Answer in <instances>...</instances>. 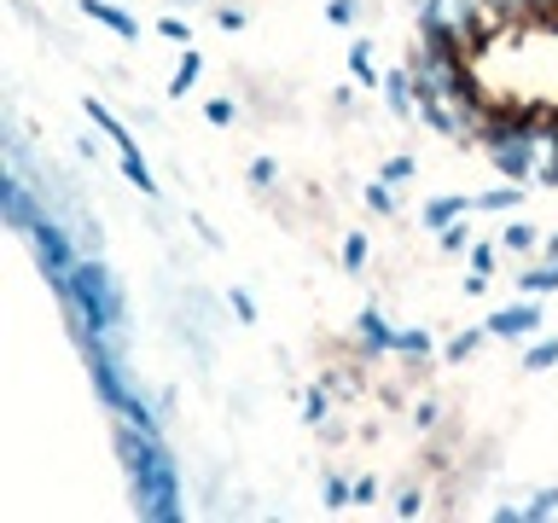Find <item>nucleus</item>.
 I'll return each mask as SVG.
<instances>
[{"label":"nucleus","mask_w":558,"mask_h":523,"mask_svg":"<svg viewBox=\"0 0 558 523\" xmlns=\"http://www.w3.org/2000/svg\"><path fill=\"white\" fill-rule=\"evenodd\" d=\"M547 366H558V338L530 343V355H523V373H547Z\"/></svg>","instance_id":"17"},{"label":"nucleus","mask_w":558,"mask_h":523,"mask_svg":"<svg viewBox=\"0 0 558 523\" xmlns=\"http://www.w3.org/2000/svg\"><path fill=\"white\" fill-rule=\"evenodd\" d=\"M355 338L373 349V355H396V331H390V320H384L378 308H366L361 320H355Z\"/></svg>","instance_id":"7"},{"label":"nucleus","mask_w":558,"mask_h":523,"mask_svg":"<svg viewBox=\"0 0 558 523\" xmlns=\"http://www.w3.org/2000/svg\"><path fill=\"white\" fill-rule=\"evenodd\" d=\"M326 413H331V390H308L303 418H308V425H326Z\"/></svg>","instance_id":"24"},{"label":"nucleus","mask_w":558,"mask_h":523,"mask_svg":"<svg viewBox=\"0 0 558 523\" xmlns=\"http://www.w3.org/2000/svg\"><path fill=\"white\" fill-rule=\"evenodd\" d=\"M204 117H209V122H233V105H227V99H209Z\"/></svg>","instance_id":"35"},{"label":"nucleus","mask_w":558,"mask_h":523,"mask_svg":"<svg viewBox=\"0 0 558 523\" xmlns=\"http://www.w3.org/2000/svg\"><path fill=\"white\" fill-rule=\"evenodd\" d=\"M518 285H523V296L558 291V256H547V262H541V268H523V273H518Z\"/></svg>","instance_id":"12"},{"label":"nucleus","mask_w":558,"mask_h":523,"mask_svg":"<svg viewBox=\"0 0 558 523\" xmlns=\"http://www.w3.org/2000/svg\"><path fill=\"white\" fill-rule=\"evenodd\" d=\"M547 186H558V163H553V174H547Z\"/></svg>","instance_id":"38"},{"label":"nucleus","mask_w":558,"mask_h":523,"mask_svg":"<svg viewBox=\"0 0 558 523\" xmlns=\"http://www.w3.org/2000/svg\"><path fill=\"white\" fill-rule=\"evenodd\" d=\"M425 512V495H418V488H401L396 495V518H418Z\"/></svg>","instance_id":"28"},{"label":"nucleus","mask_w":558,"mask_h":523,"mask_svg":"<svg viewBox=\"0 0 558 523\" xmlns=\"http://www.w3.org/2000/svg\"><path fill=\"white\" fill-rule=\"evenodd\" d=\"M373 500H378V483H373V477L355 483V506H373Z\"/></svg>","instance_id":"36"},{"label":"nucleus","mask_w":558,"mask_h":523,"mask_svg":"<svg viewBox=\"0 0 558 523\" xmlns=\"http://www.w3.org/2000/svg\"><path fill=\"white\" fill-rule=\"evenodd\" d=\"M408 70H413L418 94H465V87H477L465 70V52L453 41H442V35H430V29L408 47Z\"/></svg>","instance_id":"2"},{"label":"nucleus","mask_w":558,"mask_h":523,"mask_svg":"<svg viewBox=\"0 0 558 523\" xmlns=\"http://www.w3.org/2000/svg\"><path fill=\"white\" fill-rule=\"evenodd\" d=\"M320 500H326V512H343V506H355V483H343V477H326Z\"/></svg>","instance_id":"16"},{"label":"nucleus","mask_w":558,"mask_h":523,"mask_svg":"<svg viewBox=\"0 0 558 523\" xmlns=\"http://www.w3.org/2000/svg\"><path fill=\"white\" fill-rule=\"evenodd\" d=\"M117 448L129 460V477H134V512L140 518H157V523H174L181 518V477H174V460L163 453L151 430H140L122 418L117 425Z\"/></svg>","instance_id":"1"},{"label":"nucleus","mask_w":558,"mask_h":523,"mask_svg":"<svg viewBox=\"0 0 558 523\" xmlns=\"http://www.w3.org/2000/svg\"><path fill=\"white\" fill-rule=\"evenodd\" d=\"M87 117H94V129H105V134H111V139H117V146H122V157H129V151H134V139H129V129H122V122H117L111 111H105V105H99L94 94H87Z\"/></svg>","instance_id":"13"},{"label":"nucleus","mask_w":558,"mask_h":523,"mask_svg":"<svg viewBox=\"0 0 558 523\" xmlns=\"http://www.w3.org/2000/svg\"><path fill=\"white\" fill-rule=\"evenodd\" d=\"M279 181V169H274V157H256V163H251V186H262V192H268Z\"/></svg>","instance_id":"30"},{"label":"nucleus","mask_w":558,"mask_h":523,"mask_svg":"<svg viewBox=\"0 0 558 523\" xmlns=\"http://www.w3.org/2000/svg\"><path fill=\"white\" fill-rule=\"evenodd\" d=\"M122 174H129V181H134L140 192H157V181H151V169H146V157H140V151L122 157Z\"/></svg>","instance_id":"21"},{"label":"nucleus","mask_w":558,"mask_h":523,"mask_svg":"<svg viewBox=\"0 0 558 523\" xmlns=\"http://www.w3.org/2000/svg\"><path fill=\"white\" fill-rule=\"evenodd\" d=\"M233 320H244V326L256 320V303H251V291H233Z\"/></svg>","instance_id":"33"},{"label":"nucleus","mask_w":558,"mask_h":523,"mask_svg":"<svg viewBox=\"0 0 558 523\" xmlns=\"http://www.w3.org/2000/svg\"><path fill=\"white\" fill-rule=\"evenodd\" d=\"M174 7H192V0H174Z\"/></svg>","instance_id":"39"},{"label":"nucleus","mask_w":558,"mask_h":523,"mask_svg":"<svg viewBox=\"0 0 558 523\" xmlns=\"http://www.w3.org/2000/svg\"><path fill=\"white\" fill-rule=\"evenodd\" d=\"M518 204H523V186H518V181L488 186L483 198H471V209H488V216H506V209H518Z\"/></svg>","instance_id":"10"},{"label":"nucleus","mask_w":558,"mask_h":523,"mask_svg":"<svg viewBox=\"0 0 558 523\" xmlns=\"http://www.w3.org/2000/svg\"><path fill=\"white\" fill-rule=\"evenodd\" d=\"M500 251H535V227L530 221H506V233H500Z\"/></svg>","instance_id":"15"},{"label":"nucleus","mask_w":558,"mask_h":523,"mask_svg":"<svg viewBox=\"0 0 558 523\" xmlns=\"http://www.w3.org/2000/svg\"><path fill=\"white\" fill-rule=\"evenodd\" d=\"M349 70H355V82H366V87L384 82L378 64H373V41H355V47H349Z\"/></svg>","instance_id":"14"},{"label":"nucleus","mask_w":558,"mask_h":523,"mask_svg":"<svg viewBox=\"0 0 558 523\" xmlns=\"http://www.w3.org/2000/svg\"><path fill=\"white\" fill-rule=\"evenodd\" d=\"M547 256H558V233H553V239H547Z\"/></svg>","instance_id":"37"},{"label":"nucleus","mask_w":558,"mask_h":523,"mask_svg":"<svg viewBox=\"0 0 558 523\" xmlns=\"http://www.w3.org/2000/svg\"><path fill=\"white\" fill-rule=\"evenodd\" d=\"M553 518H558V488H547V495H535L523 506V523H553Z\"/></svg>","instance_id":"18"},{"label":"nucleus","mask_w":558,"mask_h":523,"mask_svg":"<svg viewBox=\"0 0 558 523\" xmlns=\"http://www.w3.org/2000/svg\"><path fill=\"white\" fill-rule=\"evenodd\" d=\"M477 343H483V331H460V338L448 343V361H471V355H477Z\"/></svg>","instance_id":"25"},{"label":"nucleus","mask_w":558,"mask_h":523,"mask_svg":"<svg viewBox=\"0 0 558 523\" xmlns=\"http://www.w3.org/2000/svg\"><path fill=\"white\" fill-rule=\"evenodd\" d=\"M82 12L94 17V24H105L111 35H140V24H134V17L122 12V7H111V0H82Z\"/></svg>","instance_id":"9"},{"label":"nucleus","mask_w":558,"mask_h":523,"mask_svg":"<svg viewBox=\"0 0 558 523\" xmlns=\"http://www.w3.org/2000/svg\"><path fill=\"white\" fill-rule=\"evenodd\" d=\"M471 216V198H430L425 209H418V227H430V233H442L448 221Z\"/></svg>","instance_id":"8"},{"label":"nucleus","mask_w":558,"mask_h":523,"mask_svg":"<svg viewBox=\"0 0 558 523\" xmlns=\"http://www.w3.org/2000/svg\"><path fill=\"white\" fill-rule=\"evenodd\" d=\"M216 24H221L227 35H239V29H244V12H239V7H221V12H216Z\"/></svg>","instance_id":"34"},{"label":"nucleus","mask_w":558,"mask_h":523,"mask_svg":"<svg viewBox=\"0 0 558 523\" xmlns=\"http://www.w3.org/2000/svg\"><path fill=\"white\" fill-rule=\"evenodd\" d=\"M198 76H204V59H198L192 47H181V64H174V82H169V94H174V99H186L192 87H198Z\"/></svg>","instance_id":"11"},{"label":"nucleus","mask_w":558,"mask_h":523,"mask_svg":"<svg viewBox=\"0 0 558 523\" xmlns=\"http://www.w3.org/2000/svg\"><path fill=\"white\" fill-rule=\"evenodd\" d=\"M343 268H349V273H361V268H366V239H361V233H355V239H343Z\"/></svg>","instance_id":"26"},{"label":"nucleus","mask_w":558,"mask_h":523,"mask_svg":"<svg viewBox=\"0 0 558 523\" xmlns=\"http://www.w3.org/2000/svg\"><path fill=\"white\" fill-rule=\"evenodd\" d=\"M436 418H442V408H436V401H418V408H413V425H418V430H430Z\"/></svg>","instance_id":"32"},{"label":"nucleus","mask_w":558,"mask_h":523,"mask_svg":"<svg viewBox=\"0 0 558 523\" xmlns=\"http://www.w3.org/2000/svg\"><path fill=\"white\" fill-rule=\"evenodd\" d=\"M436 239H442V251H448V256H460V251H471V221H448Z\"/></svg>","instance_id":"20"},{"label":"nucleus","mask_w":558,"mask_h":523,"mask_svg":"<svg viewBox=\"0 0 558 523\" xmlns=\"http://www.w3.org/2000/svg\"><path fill=\"white\" fill-rule=\"evenodd\" d=\"M488 338H512V343H523V338H535L541 331V308L535 303H506V308H495L488 314Z\"/></svg>","instance_id":"5"},{"label":"nucleus","mask_w":558,"mask_h":523,"mask_svg":"<svg viewBox=\"0 0 558 523\" xmlns=\"http://www.w3.org/2000/svg\"><path fill=\"white\" fill-rule=\"evenodd\" d=\"M413 174H418V163H413V157H390V163L378 169V181H384V186H408Z\"/></svg>","instance_id":"19"},{"label":"nucleus","mask_w":558,"mask_h":523,"mask_svg":"<svg viewBox=\"0 0 558 523\" xmlns=\"http://www.w3.org/2000/svg\"><path fill=\"white\" fill-rule=\"evenodd\" d=\"M396 355H430V331H396Z\"/></svg>","instance_id":"22"},{"label":"nucleus","mask_w":558,"mask_h":523,"mask_svg":"<svg viewBox=\"0 0 558 523\" xmlns=\"http://www.w3.org/2000/svg\"><path fill=\"white\" fill-rule=\"evenodd\" d=\"M465 262H471V273H495V244H471Z\"/></svg>","instance_id":"27"},{"label":"nucleus","mask_w":558,"mask_h":523,"mask_svg":"<svg viewBox=\"0 0 558 523\" xmlns=\"http://www.w3.org/2000/svg\"><path fill=\"white\" fill-rule=\"evenodd\" d=\"M366 204H373V216H396V186L373 181V186H366Z\"/></svg>","instance_id":"23"},{"label":"nucleus","mask_w":558,"mask_h":523,"mask_svg":"<svg viewBox=\"0 0 558 523\" xmlns=\"http://www.w3.org/2000/svg\"><path fill=\"white\" fill-rule=\"evenodd\" d=\"M326 17H331V24H355V17H361V7H355V0H331V7H326Z\"/></svg>","instance_id":"31"},{"label":"nucleus","mask_w":558,"mask_h":523,"mask_svg":"<svg viewBox=\"0 0 558 523\" xmlns=\"http://www.w3.org/2000/svg\"><path fill=\"white\" fill-rule=\"evenodd\" d=\"M384 105H390V117H418V87H413V70L401 64V70H390V76H384Z\"/></svg>","instance_id":"6"},{"label":"nucleus","mask_w":558,"mask_h":523,"mask_svg":"<svg viewBox=\"0 0 558 523\" xmlns=\"http://www.w3.org/2000/svg\"><path fill=\"white\" fill-rule=\"evenodd\" d=\"M157 35H163V41H174V47H192V29L181 24V17H163V24H157Z\"/></svg>","instance_id":"29"},{"label":"nucleus","mask_w":558,"mask_h":523,"mask_svg":"<svg viewBox=\"0 0 558 523\" xmlns=\"http://www.w3.org/2000/svg\"><path fill=\"white\" fill-rule=\"evenodd\" d=\"M418 29L442 35L471 59V52L488 47V35L477 29V0H418Z\"/></svg>","instance_id":"3"},{"label":"nucleus","mask_w":558,"mask_h":523,"mask_svg":"<svg viewBox=\"0 0 558 523\" xmlns=\"http://www.w3.org/2000/svg\"><path fill=\"white\" fill-rule=\"evenodd\" d=\"M24 181H29V174H17V169L0 174V216H7L12 233H24V239H29V227L47 216V204H35V192H29Z\"/></svg>","instance_id":"4"}]
</instances>
